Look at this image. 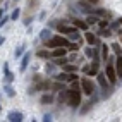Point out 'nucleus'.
I'll use <instances>...</instances> for the list:
<instances>
[{"instance_id": "f257e3e1", "label": "nucleus", "mask_w": 122, "mask_h": 122, "mask_svg": "<svg viewBox=\"0 0 122 122\" xmlns=\"http://www.w3.org/2000/svg\"><path fill=\"white\" fill-rule=\"evenodd\" d=\"M67 103L71 105L72 108H76L77 105L81 103V93H79V88H71V89H67Z\"/></svg>"}, {"instance_id": "f03ea898", "label": "nucleus", "mask_w": 122, "mask_h": 122, "mask_svg": "<svg viewBox=\"0 0 122 122\" xmlns=\"http://www.w3.org/2000/svg\"><path fill=\"white\" fill-rule=\"evenodd\" d=\"M69 40L67 38H64V36H50L46 40V45H48V48H55V46H69Z\"/></svg>"}, {"instance_id": "7ed1b4c3", "label": "nucleus", "mask_w": 122, "mask_h": 122, "mask_svg": "<svg viewBox=\"0 0 122 122\" xmlns=\"http://www.w3.org/2000/svg\"><path fill=\"white\" fill-rule=\"evenodd\" d=\"M81 89H83V93L84 95H95V84H93V81L91 79H88V77H83L81 79V83H79Z\"/></svg>"}, {"instance_id": "20e7f679", "label": "nucleus", "mask_w": 122, "mask_h": 122, "mask_svg": "<svg viewBox=\"0 0 122 122\" xmlns=\"http://www.w3.org/2000/svg\"><path fill=\"white\" fill-rule=\"evenodd\" d=\"M105 74H107V81L108 83H115L117 81V74H115V69H113V66H107L105 67Z\"/></svg>"}, {"instance_id": "39448f33", "label": "nucleus", "mask_w": 122, "mask_h": 122, "mask_svg": "<svg viewBox=\"0 0 122 122\" xmlns=\"http://www.w3.org/2000/svg\"><path fill=\"white\" fill-rule=\"evenodd\" d=\"M66 55H67L66 46H55L53 50L50 52V57H52V59H57V57H66Z\"/></svg>"}, {"instance_id": "423d86ee", "label": "nucleus", "mask_w": 122, "mask_h": 122, "mask_svg": "<svg viewBox=\"0 0 122 122\" xmlns=\"http://www.w3.org/2000/svg\"><path fill=\"white\" fill-rule=\"evenodd\" d=\"M7 119H9L10 122H22L24 115H22L21 112H17V110H12V112L7 113Z\"/></svg>"}, {"instance_id": "0eeeda50", "label": "nucleus", "mask_w": 122, "mask_h": 122, "mask_svg": "<svg viewBox=\"0 0 122 122\" xmlns=\"http://www.w3.org/2000/svg\"><path fill=\"white\" fill-rule=\"evenodd\" d=\"M29 60H31V53H24L22 60H21V64H19V71H21V72H24V71L28 69V66H29Z\"/></svg>"}, {"instance_id": "6e6552de", "label": "nucleus", "mask_w": 122, "mask_h": 122, "mask_svg": "<svg viewBox=\"0 0 122 122\" xmlns=\"http://www.w3.org/2000/svg\"><path fill=\"white\" fill-rule=\"evenodd\" d=\"M57 29H59V33H62V35H69L77 28L76 26H66V24H57Z\"/></svg>"}, {"instance_id": "1a4fd4ad", "label": "nucleus", "mask_w": 122, "mask_h": 122, "mask_svg": "<svg viewBox=\"0 0 122 122\" xmlns=\"http://www.w3.org/2000/svg\"><path fill=\"white\" fill-rule=\"evenodd\" d=\"M115 74H117V77L120 79L122 77V57L120 55H117V60H115Z\"/></svg>"}, {"instance_id": "9d476101", "label": "nucleus", "mask_w": 122, "mask_h": 122, "mask_svg": "<svg viewBox=\"0 0 122 122\" xmlns=\"http://www.w3.org/2000/svg\"><path fill=\"white\" fill-rule=\"evenodd\" d=\"M50 36H52V29L50 28H45V29L40 31V40H43V41H46Z\"/></svg>"}, {"instance_id": "9b49d317", "label": "nucleus", "mask_w": 122, "mask_h": 122, "mask_svg": "<svg viewBox=\"0 0 122 122\" xmlns=\"http://www.w3.org/2000/svg\"><path fill=\"white\" fill-rule=\"evenodd\" d=\"M4 91L7 93V96H9V98H14V96H15V89L10 86V83H5V86H4Z\"/></svg>"}, {"instance_id": "f8f14e48", "label": "nucleus", "mask_w": 122, "mask_h": 122, "mask_svg": "<svg viewBox=\"0 0 122 122\" xmlns=\"http://www.w3.org/2000/svg\"><path fill=\"white\" fill-rule=\"evenodd\" d=\"M84 38H86L88 45H96V43H98V38H96V35H93V33H86Z\"/></svg>"}, {"instance_id": "ddd939ff", "label": "nucleus", "mask_w": 122, "mask_h": 122, "mask_svg": "<svg viewBox=\"0 0 122 122\" xmlns=\"http://www.w3.org/2000/svg\"><path fill=\"white\" fill-rule=\"evenodd\" d=\"M96 77H98V83H100L102 89L108 88V81H107V77H105V74H98V72H96Z\"/></svg>"}, {"instance_id": "4468645a", "label": "nucleus", "mask_w": 122, "mask_h": 122, "mask_svg": "<svg viewBox=\"0 0 122 122\" xmlns=\"http://www.w3.org/2000/svg\"><path fill=\"white\" fill-rule=\"evenodd\" d=\"M96 72H98V60H95L93 66L88 67V72H86V74H88V76H96Z\"/></svg>"}, {"instance_id": "2eb2a0df", "label": "nucleus", "mask_w": 122, "mask_h": 122, "mask_svg": "<svg viewBox=\"0 0 122 122\" xmlns=\"http://www.w3.org/2000/svg\"><path fill=\"white\" fill-rule=\"evenodd\" d=\"M74 26L76 28H79V29H83V31H88V24H86V21H79V19H76L74 21Z\"/></svg>"}, {"instance_id": "dca6fc26", "label": "nucleus", "mask_w": 122, "mask_h": 122, "mask_svg": "<svg viewBox=\"0 0 122 122\" xmlns=\"http://www.w3.org/2000/svg\"><path fill=\"white\" fill-rule=\"evenodd\" d=\"M86 57H89V59H96V50L93 48V45H89L86 48Z\"/></svg>"}, {"instance_id": "f3484780", "label": "nucleus", "mask_w": 122, "mask_h": 122, "mask_svg": "<svg viewBox=\"0 0 122 122\" xmlns=\"http://www.w3.org/2000/svg\"><path fill=\"white\" fill-rule=\"evenodd\" d=\"M55 77H57V81H60V83H67V81H69V74H67V72H60V74H57Z\"/></svg>"}, {"instance_id": "a211bd4d", "label": "nucleus", "mask_w": 122, "mask_h": 122, "mask_svg": "<svg viewBox=\"0 0 122 122\" xmlns=\"http://www.w3.org/2000/svg\"><path fill=\"white\" fill-rule=\"evenodd\" d=\"M59 102H60V103H67V89H60V93H59Z\"/></svg>"}, {"instance_id": "6ab92c4d", "label": "nucleus", "mask_w": 122, "mask_h": 122, "mask_svg": "<svg viewBox=\"0 0 122 122\" xmlns=\"http://www.w3.org/2000/svg\"><path fill=\"white\" fill-rule=\"evenodd\" d=\"M77 71V66H74V64H64V72H74Z\"/></svg>"}, {"instance_id": "aec40b11", "label": "nucleus", "mask_w": 122, "mask_h": 122, "mask_svg": "<svg viewBox=\"0 0 122 122\" xmlns=\"http://www.w3.org/2000/svg\"><path fill=\"white\" fill-rule=\"evenodd\" d=\"M52 102H53V96H52L50 93H46V95H43V96H41V103H43V105L52 103Z\"/></svg>"}, {"instance_id": "412c9836", "label": "nucleus", "mask_w": 122, "mask_h": 122, "mask_svg": "<svg viewBox=\"0 0 122 122\" xmlns=\"http://www.w3.org/2000/svg\"><path fill=\"white\" fill-rule=\"evenodd\" d=\"M79 40V31L77 29H74L72 33H69V41H77Z\"/></svg>"}, {"instance_id": "4be33fe9", "label": "nucleus", "mask_w": 122, "mask_h": 122, "mask_svg": "<svg viewBox=\"0 0 122 122\" xmlns=\"http://www.w3.org/2000/svg\"><path fill=\"white\" fill-rule=\"evenodd\" d=\"M96 22H98V17H96L95 14H93V15L89 14V15H88V19H86V24L89 26V24H96Z\"/></svg>"}, {"instance_id": "5701e85b", "label": "nucleus", "mask_w": 122, "mask_h": 122, "mask_svg": "<svg viewBox=\"0 0 122 122\" xmlns=\"http://www.w3.org/2000/svg\"><path fill=\"white\" fill-rule=\"evenodd\" d=\"M91 105H93V102H88V103H84V107L81 108L79 112H81V113L84 115V113H88V112H89V108H91Z\"/></svg>"}, {"instance_id": "b1692460", "label": "nucleus", "mask_w": 122, "mask_h": 122, "mask_svg": "<svg viewBox=\"0 0 122 122\" xmlns=\"http://www.w3.org/2000/svg\"><path fill=\"white\" fill-rule=\"evenodd\" d=\"M19 14H21V9L17 7V9H14V12L10 14V19H12V21H17V19H19Z\"/></svg>"}, {"instance_id": "393cba45", "label": "nucleus", "mask_w": 122, "mask_h": 122, "mask_svg": "<svg viewBox=\"0 0 122 122\" xmlns=\"http://www.w3.org/2000/svg\"><path fill=\"white\" fill-rule=\"evenodd\" d=\"M64 64H67L66 57H57V59H55V66H64Z\"/></svg>"}, {"instance_id": "a878e982", "label": "nucleus", "mask_w": 122, "mask_h": 122, "mask_svg": "<svg viewBox=\"0 0 122 122\" xmlns=\"http://www.w3.org/2000/svg\"><path fill=\"white\" fill-rule=\"evenodd\" d=\"M24 48H26V45H24V43H22V45H19L17 48H15V57H21V55L24 53Z\"/></svg>"}, {"instance_id": "bb28decb", "label": "nucleus", "mask_w": 122, "mask_h": 122, "mask_svg": "<svg viewBox=\"0 0 122 122\" xmlns=\"http://www.w3.org/2000/svg\"><path fill=\"white\" fill-rule=\"evenodd\" d=\"M4 81H5V83H12V81H14V74H12L10 71L5 72V79H4Z\"/></svg>"}, {"instance_id": "cd10ccee", "label": "nucleus", "mask_w": 122, "mask_h": 122, "mask_svg": "<svg viewBox=\"0 0 122 122\" xmlns=\"http://www.w3.org/2000/svg\"><path fill=\"white\" fill-rule=\"evenodd\" d=\"M36 55L40 57V59H50V52H45V50H41V52H36Z\"/></svg>"}, {"instance_id": "c85d7f7f", "label": "nucleus", "mask_w": 122, "mask_h": 122, "mask_svg": "<svg viewBox=\"0 0 122 122\" xmlns=\"http://www.w3.org/2000/svg\"><path fill=\"white\" fill-rule=\"evenodd\" d=\"M102 57H103L105 60L108 59V46H107V45H103V46H102Z\"/></svg>"}, {"instance_id": "c756f323", "label": "nucleus", "mask_w": 122, "mask_h": 122, "mask_svg": "<svg viewBox=\"0 0 122 122\" xmlns=\"http://www.w3.org/2000/svg\"><path fill=\"white\" fill-rule=\"evenodd\" d=\"M112 50L115 52L117 55H120V45H119V43H113V45H112Z\"/></svg>"}, {"instance_id": "7c9ffc66", "label": "nucleus", "mask_w": 122, "mask_h": 122, "mask_svg": "<svg viewBox=\"0 0 122 122\" xmlns=\"http://www.w3.org/2000/svg\"><path fill=\"white\" fill-rule=\"evenodd\" d=\"M112 28H113V29H120V17H119L117 21H113V24H112Z\"/></svg>"}, {"instance_id": "2f4dec72", "label": "nucleus", "mask_w": 122, "mask_h": 122, "mask_svg": "<svg viewBox=\"0 0 122 122\" xmlns=\"http://www.w3.org/2000/svg\"><path fill=\"white\" fill-rule=\"evenodd\" d=\"M7 22H9V17H0V28H4Z\"/></svg>"}, {"instance_id": "473e14b6", "label": "nucleus", "mask_w": 122, "mask_h": 122, "mask_svg": "<svg viewBox=\"0 0 122 122\" xmlns=\"http://www.w3.org/2000/svg\"><path fill=\"white\" fill-rule=\"evenodd\" d=\"M55 71V64H48L46 66V72H53Z\"/></svg>"}, {"instance_id": "72a5a7b5", "label": "nucleus", "mask_w": 122, "mask_h": 122, "mask_svg": "<svg viewBox=\"0 0 122 122\" xmlns=\"http://www.w3.org/2000/svg\"><path fill=\"white\" fill-rule=\"evenodd\" d=\"M98 24H100V28H107V26H108V22L105 21V19H103V21H98Z\"/></svg>"}, {"instance_id": "f704fd0d", "label": "nucleus", "mask_w": 122, "mask_h": 122, "mask_svg": "<svg viewBox=\"0 0 122 122\" xmlns=\"http://www.w3.org/2000/svg\"><path fill=\"white\" fill-rule=\"evenodd\" d=\"M43 120H45V122H50V120H52V115H50V113H46V115L43 117Z\"/></svg>"}, {"instance_id": "c9c22d12", "label": "nucleus", "mask_w": 122, "mask_h": 122, "mask_svg": "<svg viewBox=\"0 0 122 122\" xmlns=\"http://www.w3.org/2000/svg\"><path fill=\"white\" fill-rule=\"evenodd\" d=\"M31 21H33V19H31V17H28L26 21H24V24H26V26H29V24H31Z\"/></svg>"}, {"instance_id": "e433bc0d", "label": "nucleus", "mask_w": 122, "mask_h": 122, "mask_svg": "<svg viewBox=\"0 0 122 122\" xmlns=\"http://www.w3.org/2000/svg\"><path fill=\"white\" fill-rule=\"evenodd\" d=\"M4 41H5V38H4V36H0V45H2Z\"/></svg>"}, {"instance_id": "4c0bfd02", "label": "nucleus", "mask_w": 122, "mask_h": 122, "mask_svg": "<svg viewBox=\"0 0 122 122\" xmlns=\"http://www.w3.org/2000/svg\"><path fill=\"white\" fill-rule=\"evenodd\" d=\"M96 2H98V0H89V4H96Z\"/></svg>"}, {"instance_id": "58836bf2", "label": "nucleus", "mask_w": 122, "mask_h": 122, "mask_svg": "<svg viewBox=\"0 0 122 122\" xmlns=\"http://www.w3.org/2000/svg\"><path fill=\"white\" fill-rule=\"evenodd\" d=\"M0 17H2V9H0Z\"/></svg>"}, {"instance_id": "ea45409f", "label": "nucleus", "mask_w": 122, "mask_h": 122, "mask_svg": "<svg viewBox=\"0 0 122 122\" xmlns=\"http://www.w3.org/2000/svg\"><path fill=\"white\" fill-rule=\"evenodd\" d=\"M0 110H2V105H0Z\"/></svg>"}]
</instances>
